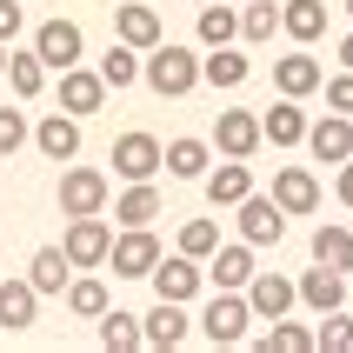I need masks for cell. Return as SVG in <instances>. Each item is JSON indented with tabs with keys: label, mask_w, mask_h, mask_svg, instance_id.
<instances>
[{
	"label": "cell",
	"mask_w": 353,
	"mask_h": 353,
	"mask_svg": "<svg viewBox=\"0 0 353 353\" xmlns=\"http://www.w3.org/2000/svg\"><path fill=\"white\" fill-rule=\"evenodd\" d=\"M140 80H147L160 100H180V94L200 87V54H187V47H174V40H154V47L140 54Z\"/></svg>",
	"instance_id": "obj_1"
},
{
	"label": "cell",
	"mask_w": 353,
	"mask_h": 353,
	"mask_svg": "<svg viewBox=\"0 0 353 353\" xmlns=\"http://www.w3.org/2000/svg\"><path fill=\"white\" fill-rule=\"evenodd\" d=\"M247 320H254L247 294H240V287H220V294L207 300V314H200V334L214 340V347H240V340H247Z\"/></svg>",
	"instance_id": "obj_2"
},
{
	"label": "cell",
	"mask_w": 353,
	"mask_h": 353,
	"mask_svg": "<svg viewBox=\"0 0 353 353\" xmlns=\"http://www.w3.org/2000/svg\"><path fill=\"white\" fill-rule=\"evenodd\" d=\"M154 260H160V234L154 227H120L114 247H107V267H114L120 280H147Z\"/></svg>",
	"instance_id": "obj_3"
},
{
	"label": "cell",
	"mask_w": 353,
	"mask_h": 353,
	"mask_svg": "<svg viewBox=\"0 0 353 353\" xmlns=\"http://www.w3.org/2000/svg\"><path fill=\"white\" fill-rule=\"evenodd\" d=\"M107 200H114V187H107V174L100 167H67L60 174V214H107Z\"/></svg>",
	"instance_id": "obj_4"
},
{
	"label": "cell",
	"mask_w": 353,
	"mask_h": 353,
	"mask_svg": "<svg viewBox=\"0 0 353 353\" xmlns=\"http://www.w3.org/2000/svg\"><path fill=\"white\" fill-rule=\"evenodd\" d=\"M107 247H114V227H107L100 214H74V220H67L60 254L74 260V267H107Z\"/></svg>",
	"instance_id": "obj_5"
},
{
	"label": "cell",
	"mask_w": 353,
	"mask_h": 353,
	"mask_svg": "<svg viewBox=\"0 0 353 353\" xmlns=\"http://www.w3.org/2000/svg\"><path fill=\"white\" fill-rule=\"evenodd\" d=\"M234 220H240V240L247 247H280V234H287V214H280L274 194H247Z\"/></svg>",
	"instance_id": "obj_6"
},
{
	"label": "cell",
	"mask_w": 353,
	"mask_h": 353,
	"mask_svg": "<svg viewBox=\"0 0 353 353\" xmlns=\"http://www.w3.org/2000/svg\"><path fill=\"white\" fill-rule=\"evenodd\" d=\"M214 147L227 160H254L267 140H260V114H247V107H220V120H214Z\"/></svg>",
	"instance_id": "obj_7"
},
{
	"label": "cell",
	"mask_w": 353,
	"mask_h": 353,
	"mask_svg": "<svg viewBox=\"0 0 353 353\" xmlns=\"http://www.w3.org/2000/svg\"><path fill=\"white\" fill-rule=\"evenodd\" d=\"M60 107L74 120H87V114H100L107 107V80H100V67H60Z\"/></svg>",
	"instance_id": "obj_8"
},
{
	"label": "cell",
	"mask_w": 353,
	"mask_h": 353,
	"mask_svg": "<svg viewBox=\"0 0 353 353\" xmlns=\"http://www.w3.org/2000/svg\"><path fill=\"white\" fill-rule=\"evenodd\" d=\"M240 294H247L254 320H280V314H294V307H300V300H294V280L274 274V267H254V280H247Z\"/></svg>",
	"instance_id": "obj_9"
},
{
	"label": "cell",
	"mask_w": 353,
	"mask_h": 353,
	"mask_svg": "<svg viewBox=\"0 0 353 353\" xmlns=\"http://www.w3.org/2000/svg\"><path fill=\"white\" fill-rule=\"evenodd\" d=\"M147 280H154V300H194L200 287H207V274H200V260H194V254H174V260L160 254Z\"/></svg>",
	"instance_id": "obj_10"
},
{
	"label": "cell",
	"mask_w": 353,
	"mask_h": 353,
	"mask_svg": "<svg viewBox=\"0 0 353 353\" xmlns=\"http://www.w3.org/2000/svg\"><path fill=\"white\" fill-rule=\"evenodd\" d=\"M114 174L120 180H154L160 174V140L147 134V127H134V134L114 140Z\"/></svg>",
	"instance_id": "obj_11"
},
{
	"label": "cell",
	"mask_w": 353,
	"mask_h": 353,
	"mask_svg": "<svg viewBox=\"0 0 353 353\" xmlns=\"http://www.w3.org/2000/svg\"><path fill=\"white\" fill-rule=\"evenodd\" d=\"M80 47H87V40H80V27H74V20H40V27H34V54L47 60V74L74 67V60H80Z\"/></svg>",
	"instance_id": "obj_12"
},
{
	"label": "cell",
	"mask_w": 353,
	"mask_h": 353,
	"mask_svg": "<svg viewBox=\"0 0 353 353\" xmlns=\"http://www.w3.org/2000/svg\"><path fill=\"white\" fill-rule=\"evenodd\" d=\"M294 300L300 307H314V314H334V307H347V274H334V267H307V274L294 280Z\"/></svg>",
	"instance_id": "obj_13"
},
{
	"label": "cell",
	"mask_w": 353,
	"mask_h": 353,
	"mask_svg": "<svg viewBox=\"0 0 353 353\" xmlns=\"http://www.w3.org/2000/svg\"><path fill=\"white\" fill-rule=\"evenodd\" d=\"M200 187H207V200H214V207H240V200L254 194V167L220 154V167H207V174H200Z\"/></svg>",
	"instance_id": "obj_14"
},
{
	"label": "cell",
	"mask_w": 353,
	"mask_h": 353,
	"mask_svg": "<svg viewBox=\"0 0 353 353\" xmlns=\"http://www.w3.org/2000/svg\"><path fill=\"white\" fill-rule=\"evenodd\" d=\"M27 140H34L47 160H74L80 154V120L67 114V107H54L47 120H34V134H27Z\"/></svg>",
	"instance_id": "obj_15"
},
{
	"label": "cell",
	"mask_w": 353,
	"mask_h": 353,
	"mask_svg": "<svg viewBox=\"0 0 353 353\" xmlns=\"http://www.w3.org/2000/svg\"><path fill=\"white\" fill-rule=\"evenodd\" d=\"M34 314H40L34 280H7V274H0V334H27Z\"/></svg>",
	"instance_id": "obj_16"
},
{
	"label": "cell",
	"mask_w": 353,
	"mask_h": 353,
	"mask_svg": "<svg viewBox=\"0 0 353 353\" xmlns=\"http://www.w3.org/2000/svg\"><path fill=\"white\" fill-rule=\"evenodd\" d=\"M200 274L214 280V287H247V280H254V247H247V240H234V247H214V254L200 260Z\"/></svg>",
	"instance_id": "obj_17"
},
{
	"label": "cell",
	"mask_w": 353,
	"mask_h": 353,
	"mask_svg": "<svg viewBox=\"0 0 353 353\" xmlns=\"http://www.w3.org/2000/svg\"><path fill=\"white\" fill-rule=\"evenodd\" d=\"M187 340V300H154V314L140 320V347H180Z\"/></svg>",
	"instance_id": "obj_18"
},
{
	"label": "cell",
	"mask_w": 353,
	"mask_h": 353,
	"mask_svg": "<svg viewBox=\"0 0 353 353\" xmlns=\"http://www.w3.org/2000/svg\"><path fill=\"white\" fill-rule=\"evenodd\" d=\"M307 147H314V160H353V114H327L307 127Z\"/></svg>",
	"instance_id": "obj_19"
},
{
	"label": "cell",
	"mask_w": 353,
	"mask_h": 353,
	"mask_svg": "<svg viewBox=\"0 0 353 353\" xmlns=\"http://www.w3.org/2000/svg\"><path fill=\"white\" fill-rule=\"evenodd\" d=\"M320 80H327V74H320V60H314V54H280V60H274V87H280L287 100L320 94Z\"/></svg>",
	"instance_id": "obj_20"
},
{
	"label": "cell",
	"mask_w": 353,
	"mask_h": 353,
	"mask_svg": "<svg viewBox=\"0 0 353 353\" xmlns=\"http://www.w3.org/2000/svg\"><path fill=\"white\" fill-rule=\"evenodd\" d=\"M280 34L300 40V47H314L327 34V0H280Z\"/></svg>",
	"instance_id": "obj_21"
},
{
	"label": "cell",
	"mask_w": 353,
	"mask_h": 353,
	"mask_svg": "<svg viewBox=\"0 0 353 353\" xmlns=\"http://www.w3.org/2000/svg\"><path fill=\"white\" fill-rule=\"evenodd\" d=\"M274 200H280V214H314L320 207V180L307 174V167H280L274 174Z\"/></svg>",
	"instance_id": "obj_22"
},
{
	"label": "cell",
	"mask_w": 353,
	"mask_h": 353,
	"mask_svg": "<svg viewBox=\"0 0 353 353\" xmlns=\"http://www.w3.org/2000/svg\"><path fill=\"white\" fill-rule=\"evenodd\" d=\"M207 160H214V147H207V140H194V134H180V140H167V147H160V167H167L174 180H200V174H207Z\"/></svg>",
	"instance_id": "obj_23"
},
{
	"label": "cell",
	"mask_w": 353,
	"mask_h": 353,
	"mask_svg": "<svg viewBox=\"0 0 353 353\" xmlns=\"http://www.w3.org/2000/svg\"><path fill=\"white\" fill-rule=\"evenodd\" d=\"M160 207H167V200H160L154 180H127V194L114 200V220H120V227H154Z\"/></svg>",
	"instance_id": "obj_24"
},
{
	"label": "cell",
	"mask_w": 353,
	"mask_h": 353,
	"mask_svg": "<svg viewBox=\"0 0 353 353\" xmlns=\"http://www.w3.org/2000/svg\"><path fill=\"white\" fill-rule=\"evenodd\" d=\"M260 140H274V147H300V140H307V114H300L294 100L280 94L274 107L260 114Z\"/></svg>",
	"instance_id": "obj_25"
},
{
	"label": "cell",
	"mask_w": 353,
	"mask_h": 353,
	"mask_svg": "<svg viewBox=\"0 0 353 353\" xmlns=\"http://www.w3.org/2000/svg\"><path fill=\"white\" fill-rule=\"evenodd\" d=\"M27 280H34V294H67V280H74V260L60 254V247H40L34 260H27Z\"/></svg>",
	"instance_id": "obj_26"
},
{
	"label": "cell",
	"mask_w": 353,
	"mask_h": 353,
	"mask_svg": "<svg viewBox=\"0 0 353 353\" xmlns=\"http://www.w3.org/2000/svg\"><path fill=\"white\" fill-rule=\"evenodd\" d=\"M114 34L127 40V47H140V54H147L154 40H167V34H160V14H154V7H140V0H127V7L114 14Z\"/></svg>",
	"instance_id": "obj_27"
},
{
	"label": "cell",
	"mask_w": 353,
	"mask_h": 353,
	"mask_svg": "<svg viewBox=\"0 0 353 353\" xmlns=\"http://www.w3.org/2000/svg\"><path fill=\"white\" fill-rule=\"evenodd\" d=\"M247 74H254V60L234 54V40H227V47H214V54L200 60V80H207V87H247Z\"/></svg>",
	"instance_id": "obj_28"
},
{
	"label": "cell",
	"mask_w": 353,
	"mask_h": 353,
	"mask_svg": "<svg viewBox=\"0 0 353 353\" xmlns=\"http://www.w3.org/2000/svg\"><path fill=\"white\" fill-rule=\"evenodd\" d=\"M200 47H227V40H240V14L227 7V0H200Z\"/></svg>",
	"instance_id": "obj_29"
},
{
	"label": "cell",
	"mask_w": 353,
	"mask_h": 353,
	"mask_svg": "<svg viewBox=\"0 0 353 353\" xmlns=\"http://www.w3.org/2000/svg\"><path fill=\"white\" fill-rule=\"evenodd\" d=\"M7 87H14L20 100H40V94H47V60H40V54H14V47H7Z\"/></svg>",
	"instance_id": "obj_30"
},
{
	"label": "cell",
	"mask_w": 353,
	"mask_h": 353,
	"mask_svg": "<svg viewBox=\"0 0 353 353\" xmlns=\"http://www.w3.org/2000/svg\"><path fill=\"white\" fill-rule=\"evenodd\" d=\"M280 34V0H247V14H240V40L247 47H267Z\"/></svg>",
	"instance_id": "obj_31"
},
{
	"label": "cell",
	"mask_w": 353,
	"mask_h": 353,
	"mask_svg": "<svg viewBox=\"0 0 353 353\" xmlns=\"http://www.w3.org/2000/svg\"><path fill=\"white\" fill-rule=\"evenodd\" d=\"M100 80H107V94L134 87V80H140V47H127V40H120V47H107V54H100Z\"/></svg>",
	"instance_id": "obj_32"
},
{
	"label": "cell",
	"mask_w": 353,
	"mask_h": 353,
	"mask_svg": "<svg viewBox=\"0 0 353 353\" xmlns=\"http://www.w3.org/2000/svg\"><path fill=\"white\" fill-rule=\"evenodd\" d=\"M260 353H314V327H300V320L280 314L267 334H260Z\"/></svg>",
	"instance_id": "obj_33"
},
{
	"label": "cell",
	"mask_w": 353,
	"mask_h": 353,
	"mask_svg": "<svg viewBox=\"0 0 353 353\" xmlns=\"http://www.w3.org/2000/svg\"><path fill=\"white\" fill-rule=\"evenodd\" d=\"M100 347L107 353H134L140 347V320L120 314V307H107V314H100Z\"/></svg>",
	"instance_id": "obj_34"
},
{
	"label": "cell",
	"mask_w": 353,
	"mask_h": 353,
	"mask_svg": "<svg viewBox=\"0 0 353 353\" xmlns=\"http://www.w3.org/2000/svg\"><path fill=\"white\" fill-rule=\"evenodd\" d=\"M314 260L334 267V274H347V267H353V234H347V227H320V234H314Z\"/></svg>",
	"instance_id": "obj_35"
},
{
	"label": "cell",
	"mask_w": 353,
	"mask_h": 353,
	"mask_svg": "<svg viewBox=\"0 0 353 353\" xmlns=\"http://www.w3.org/2000/svg\"><path fill=\"white\" fill-rule=\"evenodd\" d=\"M314 353H353V320L340 314H320V327H314Z\"/></svg>",
	"instance_id": "obj_36"
},
{
	"label": "cell",
	"mask_w": 353,
	"mask_h": 353,
	"mask_svg": "<svg viewBox=\"0 0 353 353\" xmlns=\"http://www.w3.org/2000/svg\"><path fill=\"white\" fill-rule=\"evenodd\" d=\"M67 314L100 320V314H107V287H100V280H67Z\"/></svg>",
	"instance_id": "obj_37"
},
{
	"label": "cell",
	"mask_w": 353,
	"mask_h": 353,
	"mask_svg": "<svg viewBox=\"0 0 353 353\" xmlns=\"http://www.w3.org/2000/svg\"><path fill=\"white\" fill-rule=\"evenodd\" d=\"M220 247V220H207V214H194L187 227H180V254H194V260H207Z\"/></svg>",
	"instance_id": "obj_38"
},
{
	"label": "cell",
	"mask_w": 353,
	"mask_h": 353,
	"mask_svg": "<svg viewBox=\"0 0 353 353\" xmlns=\"http://www.w3.org/2000/svg\"><path fill=\"white\" fill-rule=\"evenodd\" d=\"M27 134H34L27 114H20V107H0V160L14 154V147H27Z\"/></svg>",
	"instance_id": "obj_39"
},
{
	"label": "cell",
	"mask_w": 353,
	"mask_h": 353,
	"mask_svg": "<svg viewBox=\"0 0 353 353\" xmlns=\"http://www.w3.org/2000/svg\"><path fill=\"white\" fill-rule=\"evenodd\" d=\"M327 87V107L334 114H353V74H334V80H320Z\"/></svg>",
	"instance_id": "obj_40"
},
{
	"label": "cell",
	"mask_w": 353,
	"mask_h": 353,
	"mask_svg": "<svg viewBox=\"0 0 353 353\" xmlns=\"http://www.w3.org/2000/svg\"><path fill=\"white\" fill-rule=\"evenodd\" d=\"M20 20H27V14H20V0H0V40H7V47H14Z\"/></svg>",
	"instance_id": "obj_41"
},
{
	"label": "cell",
	"mask_w": 353,
	"mask_h": 353,
	"mask_svg": "<svg viewBox=\"0 0 353 353\" xmlns=\"http://www.w3.org/2000/svg\"><path fill=\"white\" fill-rule=\"evenodd\" d=\"M334 194H340V200L353 207V160H340V180H334Z\"/></svg>",
	"instance_id": "obj_42"
},
{
	"label": "cell",
	"mask_w": 353,
	"mask_h": 353,
	"mask_svg": "<svg viewBox=\"0 0 353 353\" xmlns=\"http://www.w3.org/2000/svg\"><path fill=\"white\" fill-rule=\"evenodd\" d=\"M340 67H347V74H353V34L340 40Z\"/></svg>",
	"instance_id": "obj_43"
},
{
	"label": "cell",
	"mask_w": 353,
	"mask_h": 353,
	"mask_svg": "<svg viewBox=\"0 0 353 353\" xmlns=\"http://www.w3.org/2000/svg\"><path fill=\"white\" fill-rule=\"evenodd\" d=\"M0 74H7V40H0Z\"/></svg>",
	"instance_id": "obj_44"
},
{
	"label": "cell",
	"mask_w": 353,
	"mask_h": 353,
	"mask_svg": "<svg viewBox=\"0 0 353 353\" xmlns=\"http://www.w3.org/2000/svg\"><path fill=\"white\" fill-rule=\"evenodd\" d=\"M347 14H353V0H347Z\"/></svg>",
	"instance_id": "obj_45"
}]
</instances>
